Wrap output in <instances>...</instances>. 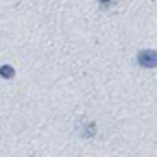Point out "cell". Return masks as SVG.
Listing matches in <instances>:
<instances>
[{
    "label": "cell",
    "mask_w": 157,
    "mask_h": 157,
    "mask_svg": "<svg viewBox=\"0 0 157 157\" xmlns=\"http://www.w3.org/2000/svg\"><path fill=\"white\" fill-rule=\"evenodd\" d=\"M13 68L11 66H0V76H2V78H13Z\"/></svg>",
    "instance_id": "7a4b0ae2"
},
{
    "label": "cell",
    "mask_w": 157,
    "mask_h": 157,
    "mask_svg": "<svg viewBox=\"0 0 157 157\" xmlns=\"http://www.w3.org/2000/svg\"><path fill=\"white\" fill-rule=\"evenodd\" d=\"M137 63L142 68H155L157 66V50H140L137 52Z\"/></svg>",
    "instance_id": "6da1fadb"
}]
</instances>
